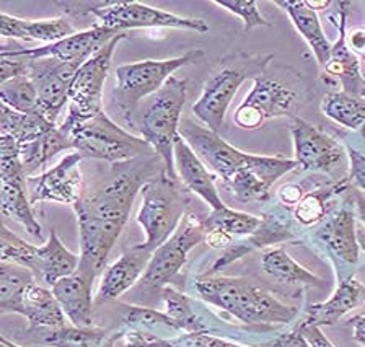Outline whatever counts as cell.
Listing matches in <instances>:
<instances>
[{"mask_svg":"<svg viewBox=\"0 0 365 347\" xmlns=\"http://www.w3.org/2000/svg\"><path fill=\"white\" fill-rule=\"evenodd\" d=\"M110 178L85 191L73 204L80 233L78 269L95 281L105 269L108 256L129 219L134 199L147 181L155 178V157L148 153L135 160L114 165Z\"/></svg>","mask_w":365,"mask_h":347,"instance_id":"obj_1","label":"cell"},{"mask_svg":"<svg viewBox=\"0 0 365 347\" xmlns=\"http://www.w3.org/2000/svg\"><path fill=\"white\" fill-rule=\"evenodd\" d=\"M178 133L205 167L212 170L242 202L267 201L274 183L299 168L294 158L255 155L238 150L222 139V135L194 123L191 118L182 119Z\"/></svg>","mask_w":365,"mask_h":347,"instance_id":"obj_2","label":"cell"},{"mask_svg":"<svg viewBox=\"0 0 365 347\" xmlns=\"http://www.w3.org/2000/svg\"><path fill=\"white\" fill-rule=\"evenodd\" d=\"M192 287L197 297L251 326L289 324L299 316L295 306L279 300L271 290L250 277L199 276Z\"/></svg>","mask_w":365,"mask_h":347,"instance_id":"obj_3","label":"cell"},{"mask_svg":"<svg viewBox=\"0 0 365 347\" xmlns=\"http://www.w3.org/2000/svg\"><path fill=\"white\" fill-rule=\"evenodd\" d=\"M274 56H253L238 51L222 58L205 78L201 96L192 105V115L212 133H225L228 106L238 88L248 81L261 76L271 66Z\"/></svg>","mask_w":365,"mask_h":347,"instance_id":"obj_4","label":"cell"},{"mask_svg":"<svg viewBox=\"0 0 365 347\" xmlns=\"http://www.w3.org/2000/svg\"><path fill=\"white\" fill-rule=\"evenodd\" d=\"M59 129L72 150L91 160L118 165L155 153L144 139L118 126L105 110L85 119L67 116Z\"/></svg>","mask_w":365,"mask_h":347,"instance_id":"obj_5","label":"cell"},{"mask_svg":"<svg viewBox=\"0 0 365 347\" xmlns=\"http://www.w3.org/2000/svg\"><path fill=\"white\" fill-rule=\"evenodd\" d=\"M187 83L170 77L163 87L147 100L144 111L137 113L135 128L140 138L157 153L170 180L180 181L175 170L173 147L180 138L181 111L186 101Z\"/></svg>","mask_w":365,"mask_h":347,"instance_id":"obj_6","label":"cell"},{"mask_svg":"<svg viewBox=\"0 0 365 347\" xmlns=\"http://www.w3.org/2000/svg\"><path fill=\"white\" fill-rule=\"evenodd\" d=\"M202 58V51L196 49L180 58L145 59L119 66L116 69V88H114L113 100L121 111L123 121L128 126L135 128L137 111L142 101L157 93L176 71H180L181 67L197 64Z\"/></svg>","mask_w":365,"mask_h":347,"instance_id":"obj_7","label":"cell"},{"mask_svg":"<svg viewBox=\"0 0 365 347\" xmlns=\"http://www.w3.org/2000/svg\"><path fill=\"white\" fill-rule=\"evenodd\" d=\"M187 192L180 181L170 180L165 172L142 186V201L135 219L145 232L144 244L148 249L155 252L178 229L190 202Z\"/></svg>","mask_w":365,"mask_h":347,"instance_id":"obj_8","label":"cell"},{"mask_svg":"<svg viewBox=\"0 0 365 347\" xmlns=\"http://www.w3.org/2000/svg\"><path fill=\"white\" fill-rule=\"evenodd\" d=\"M312 240L334 266L338 282L354 277L361 259L354 196L342 201L339 207L328 210L327 217L319 222L312 233Z\"/></svg>","mask_w":365,"mask_h":347,"instance_id":"obj_9","label":"cell"},{"mask_svg":"<svg viewBox=\"0 0 365 347\" xmlns=\"http://www.w3.org/2000/svg\"><path fill=\"white\" fill-rule=\"evenodd\" d=\"M300 93L297 83L264 71L253 78V87L235 111V124L240 129L256 130L269 119L294 118Z\"/></svg>","mask_w":365,"mask_h":347,"instance_id":"obj_10","label":"cell"},{"mask_svg":"<svg viewBox=\"0 0 365 347\" xmlns=\"http://www.w3.org/2000/svg\"><path fill=\"white\" fill-rule=\"evenodd\" d=\"M78 14H91L98 25L124 33L135 28H175V30L194 31L197 35L209 31V25L202 19H187L140 2L93 4L73 15L77 16Z\"/></svg>","mask_w":365,"mask_h":347,"instance_id":"obj_11","label":"cell"},{"mask_svg":"<svg viewBox=\"0 0 365 347\" xmlns=\"http://www.w3.org/2000/svg\"><path fill=\"white\" fill-rule=\"evenodd\" d=\"M204 240L205 229L202 219L192 212H186L173 235L153 252L140 282L147 289L162 290L182 269L191 249L204 243Z\"/></svg>","mask_w":365,"mask_h":347,"instance_id":"obj_12","label":"cell"},{"mask_svg":"<svg viewBox=\"0 0 365 347\" xmlns=\"http://www.w3.org/2000/svg\"><path fill=\"white\" fill-rule=\"evenodd\" d=\"M125 38H128V33L111 39L80 66L68 90L67 116L85 119L103 111V88L111 69L114 51Z\"/></svg>","mask_w":365,"mask_h":347,"instance_id":"obj_13","label":"cell"},{"mask_svg":"<svg viewBox=\"0 0 365 347\" xmlns=\"http://www.w3.org/2000/svg\"><path fill=\"white\" fill-rule=\"evenodd\" d=\"M82 160L80 153L71 152L44 173L26 176V192L31 206L41 202L73 206L83 195V176L80 172Z\"/></svg>","mask_w":365,"mask_h":347,"instance_id":"obj_14","label":"cell"},{"mask_svg":"<svg viewBox=\"0 0 365 347\" xmlns=\"http://www.w3.org/2000/svg\"><path fill=\"white\" fill-rule=\"evenodd\" d=\"M83 62H64L53 58L30 59L28 73L38 92V111L56 124L62 108L68 101V90Z\"/></svg>","mask_w":365,"mask_h":347,"instance_id":"obj_15","label":"cell"},{"mask_svg":"<svg viewBox=\"0 0 365 347\" xmlns=\"http://www.w3.org/2000/svg\"><path fill=\"white\" fill-rule=\"evenodd\" d=\"M297 167L307 172L331 173L347 157L346 147L302 118H290Z\"/></svg>","mask_w":365,"mask_h":347,"instance_id":"obj_16","label":"cell"},{"mask_svg":"<svg viewBox=\"0 0 365 347\" xmlns=\"http://www.w3.org/2000/svg\"><path fill=\"white\" fill-rule=\"evenodd\" d=\"M338 10L329 16V20L338 28V39L333 44L329 59L322 69V77L331 87H339L341 92L365 98V76L361 69V59L357 58L346 44L347 12L351 2H339Z\"/></svg>","mask_w":365,"mask_h":347,"instance_id":"obj_17","label":"cell"},{"mask_svg":"<svg viewBox=\"0 0 365 347\" xmlns=\"http://www.w3.org/2000/svg\"><path fill=\"white\" fill-rule=\"evenodd\" d=\"M124 31H114L110 28H105L98 24H95L88 30L76 31L73 35L67 36L61 41L46 44L41 48H23L21 56L26 59H43L53 58L64 62H85L91 58L96 51H100L105 44H108Z\"/></svg>","mask_w":365,"mask_h":347,"instance_id":"obj_18","label":"cell"},{"mask_svg":"<svg viewBox=\"0 0 365 347\" xmlns=\"http://www.w3.org/2000/svg\"><path fill=\"white\" fill-rule=\"evenodd\" d=\"M152 254V249H148L144 243L134 244L125 249L121 258L114 261L110 267H106L105 274L101 277L96 301L103 304V301L116 300L124 292H128L144 276Z\"/></svg>","mask_w":365,"mask_h":347,"instance_id":"obj_19","label":"cell"},{"mask_svg":"<svg viewBox=\"0 0 365 347\" xmlns=\"http://www.w3.org/2000/svg\"><path fill=\"white\" fill-rule=\"evenodd\" d=\"M173 158L180 183L187 191L201 197L205 204H209L212 210L225 207V202L222 201L219 191L215 187L214 176L209 173L207 167L194 153L191 147L186 144L185 139H176L173 147Z\"/></svg>","mask_w":365,"mask_h":347,"instance_id":"obj_20","label":"cell"},{"mask_svg":"<svg viewBox=\"0 0 365 347\" xmlns=\"http://www.w3.org/2000/svg\"><path fill=\"white\" fill-rule=\"evenodd\" d=\"M365 304V286L356 277L338 282L333 295L322 304L310 305L299 326H334L347 313Z\"/></svg>","mask_w":365,"mask_h":347,"instance_id":"obj_21","label":"cell"},{"mask_svg":"<svg viewBox=\"0 0 365 347\" xmlns=\"http://www.w3.org/2000/svg\"><path fill=\"white\" fill-rule=\"evenodd\" d=\"M93 282L80 271H76L71 276L59 279L51 287L62 313L73 326H93Z\"/></svg>","mask_w":365,"mask_h":347,"instance_id":"obj_22","label":"cell"},{"mask_svg":"<svg viewBox=\"0 0 365 347\" xmlns=\"http://www.w3.org/2000/svg\"><path fill=\"white\" fill-rule=\"evenodd\" d=\"M282 10L289 14L297 31L305 39L312 53L315 54L319 67H323L329 59V53L333 44L324 35L322 24H319L318 14L308 7L305 0H276Z\"/></svg>","mask_w":365,"mask_h":347,"instance_id":"obj_23","label":"cell"},{"mask_svg":"<svg viewBox=\"0 0 365 347\" xmlns=\"http://www.w3.org/2000/svg\"><path fill=\"white\" fill-rule=\"evenodd\" d=\"M2 199L0 214L20 224L31 237L41 238L43 227L34 217L33 206L26 192V175H15L2 178Z\"/></svg>","mask_w":365,"mask_h":347,"instance_id":"obj_24","label":"cell"},{"mask_svg":"<svg viewBox=\"0 0 365 347\" xmlns=\"http://www.w3.org/2000/svg\"><path fill=\"white\" fill-rule=\"evenodd\" d=\"M80 258L73 254L53 229L49 232V238L43 247H39L38 256V272L34 279L36 282H44L46 286L53 287L62 277L73 274L78 269Z\"/></svg>","mask_w":365,"mask_h":347,"instance_id":"obj_25","label":"cell"},{"mask_svg":"<svg viewBox=\"0 0 365 347\" xmlns=\"http://www.w3.org/2000/svg\"><path fill=\"white\" fill-rule=\"evenodd\" d=\"M20 315L30 323V329L38 328H59L64 326L66 315L54 299L51 289H46L38 282L26 287L21 299Z\"/></svg>","mask_w":365,"mask_h":347,"instance_id":"obj_26","label":"cell"},{"mask_svg":"<svg viewBox=\"0 0 365 347\" xmlns=\"http://www.w3.org/2000/svg\"><path fill=\"white\" fill-rule=\"evenodd\" d=\"M110 331L103 328H77L64 324L59 328H28L33 343L48 347H101Z\"/></svg>","mask_w":365,"mask_h":347,"instance_id":"obj_27","label":"cell"},{"mask_svg":"<svg viewBox=\"0 0 365 347\" xmlns=\"http://www.w3.org/2000/svg\"><path fill=\"white\" fill-rule=\"evenodd\" d=\"M354 185L351 183L349 176L342 178L334 183L319 186L317 190L305 192V196L292 207L294 220L300 227H313L318 225L328 214V202L342 192L351 191Z\"/></svg>","mask_w":365,"mask_h":347,"instance_id":"obj_28","label":"cell"},{"mask_svg":"<svg viewBox=\"0 0 365 347\" xmlns=\"http://www.w3.org/2000/svg\"><path fill=\"white\" fill-rule=\"evenodd\" d=\"M261 267L274 281L289 286H319L322 279L305 269L284 248H264L261 252Z\"/></svg>","mask_w":365,"mask_h":347,"instance_id":"obj_29","label":"cell"},{"mask_svg":"<svg viewBox=\"0 0 365 347\" xmlns=\"http://www.w3.org/2000/svg\"><path fill=\"white\" fill-rule=\"evenodd\" d=\"M64 150H72L64 133L56 126L41 138L20 144V160L26 176H34L56 155Z\"/></svg>","mask_w":365,"mask_h":347,"instance_id":"obj_30","label":"cell"},{"mask_svg":"<svg viewBox=\"0 0 365 347\" xmlns=\"http://www.w3.org/2000/svg\"><path fill=\"white\" fill-rule=\"evenodd\" d=\"M119 313H121L124 331L150 333L160 338H173V336H178V333H182L178 324L165 311L121 304Z\"/></svg>","mask_w":365,"mask_h":347,"instance_id":"obj_31","label":"cell"},{"mask_svg":"<svg viewBox=\"0 0 365 347\" xmlns=\"http://www.w3.org/2000/svg\"><path fill=\"white\" fill-rule=\"evenodd\" d=\"M54 128L56 124L48 121L39 111L23 115L0 101V135H9L19 144H25L48 134Z\"/></svg>","mask_w":365,"mask_h":347,"instance_id":"obj_32","label":"cell"},{"mask_svg":"<svg viewBox=\"0 0 365 347\" xmlns=\"http://www.w3.org/2000/svg\"><path fill=\"white\" fill-rule=\"evenodd\" d=\"M323 115L336 124L351 130L365 129V98L346 93L329 92L322 101Z\"/></svg>","mask_w":365,"mask_h":347,"instance_id":"obj_33","label":"cell"},{"mask_svg":"<svg viewBox=\"0 0 365 347\" xmlns=\"http://www.w3.org/2000/svg\"><path fill=\"white\" fill-rule=\"evenodd\" d=\"M36 282L33 272L15 263H0V315L19 313L26 287Z\"/></svg>","mask_w":365,"mask_h":347,"instance_id":"obj_34","label":"cell"},{"mask_svg":"<svg viewBox=\"0 0 365 347\" xmlns=\"http://www.w3.org/2000/svg\"><path fill=\"white\" fill-rule=\"evenodd\" d=\"M259 217H255V215L247 212H238V210H233L225 206L219 210H212L209 215H205L202 219V225L205 233L220 232L224 235L235 238L253 235L256 229L259 227Z\"/></svg>","mask_w":365,"mask_h":347,"instance_id":"obj_35","label":"cell"},{"mask_svg":"<svg viewBox=\"0 0 365 347\" xmlns=\"http://www.w3.org/2000/svg\"><path fill=\"white\" fill-rule=\"evenodd\" d=\"M39 247H34L11 232L0 214V263L20 264L36 276Z\"/></svg>","mask_w":365,"mask_h":347,"instance_id":"obj_36","label":"cell"},{"mask_svg":"<svg viewBox=\"0 0 365 347\" xmlns=\"http://www.w3.org/2000/svg\"><path fill=\"white\" fill-rule=\"evenodd\" d=\"M162 300L165 304V313L173 320L181 331L185 333H209V328L197 316L196 310L192 309L191 300L171 286H165L162 290Z\"/></svg>","mask_w":365,"mask_h":347,"instance_id":"obj_37","label":"cell"},{"mask_svg":"<svg viewBox=\"0 0 365 347\" xmlns=\"http://www.w3.org/2000/svg\"><path fill=\"white\" fill-rule=\"evenodd\" d=\"M0 101L11 110L28 115L38 111V92L28 76H20L0 85Z\"/></svg>","mask_w":365,"mask_h":347,"instance_id":"obj_38","label":"cell"},{"mask_svg":"<svg viewBox=\"0 0 365 347\" xmlns=\"http://www.w3.org/2000/svg\"><path fill=\"white\" fill-rule=\"evenodd\" d=\"M214 4L217 7H222L227 10V12L238 16V19L243 21L245 31H250L258 26L271 25L259 12L258 4H256L255 0H214Z\"/></svg>","mask_w":365,"mask_h":347,"instance_id":"obj_39","label":"cell"},{"mask_svg":"<svg viewBox=\"0 0 365 347\" xmlns=\"http://www.w3.org/2000/svg\"><path fill=\"white\" fill-rule=\"evenodd\" d=\"M23 48L9 53L0 58V85L11 81V78L26 76L28 73V62L25 56H21Z\"/></svg>","mask_w":365,"mask_h":347,"instance_id":"obj_40","label":"cell"},{"mask_svg":"<svg viewBox=\"0 0 365 347\" xmlns=\"http://www.w3.org/2000/svg\"><path fill=\"white\" fill-rule=\"evenodd\" d=\"M0 38L28 41V20L0 12Z\"/></svg>","mask_w":365,"mask_h":347,"instance_id":"obj_41","label":"cell"},{"mask_svg":"<svg viewBox=\"0 0 365 347\" xmlns=\"http://www.w3.org/2000/svg\"><path fill=\"white\" fill-rule=\"evenodd\" d=\"M347 160H349V180L351 183L365 191V153L354 149L352 145H346Z\"/></svg>","mask_w":365,"mask_h":347,"instance_id":"obj_42","label":"cell"},{"mask_svg":"<svg viewBox=\"0 0 365 347\" xmlns=\"http://www.w3.org/2000/svg\"><path fill=\"white\" fill-rule=\"evenodd\" d=\"M259 347H310L300 326L290 329L287 333L279 334L269 343L259 344Z\"/></svg>","mask_w":365,"mask_h":347,"instance_id":"obj_43","label":"cell"},{"mask_svg":"<svg viewBox=\"0 0 365 347\" xmlns=\"http://www.w3.org/2000/svg\"><path fill=\"white\" fill-rule=\"evenodd\" d=\"M304 196H305L304 186L295 185V183H287V185H284L277 190L279 202H281L282 206L287 207V209H292L295 204L299 202Z\"/></svg>","mask_w":365,"mask_h":347,"instance_id":"obj_44","label":"cell"},{"mask_svg":"<svg viewBox=\"0 0 365 347\" xmlns=\"http://www.w3.org/2000/svg\"><path fill=\"white\" fill-rule=\"evenodd\" d=\"M346 44L357 58H365V28L357 26L346 31Z\"/></svg>","mask_w":365,"mask_h":347,"instance_id":"obj_45","label":"cell"},{"mask_svg":"<svg viewBox=\"0 0 365 347\" xmlns=\"http://www.w3.org/2000/svg\"><path fill=\"white\" fill-rule=\"evenodd\" d=\"M310 347H336L318 326H300Z\"/></svg>","mask_w":365,"mask_h":347,"instance_id":"obj_46","label":"cell"},{"mask_svg":"<svg viewBox=\"0 0 365 347\" xmlns=\"http://www.w3.org/2000/svg\"><path fill=\"white\" fill-rule=\"evenodd\" d=\"M349 324L354 331V341H356L361 347H365V315L352 316L349 320Z\"/></svg>","mask_w":365,"mask_h":347,"instance_id":"obj_47","label":"cell"},{"mask_svg":"<svg viewBox=\"0 0 365 347\" xmlns=\"http://www.w3.org/2000/svg\"><path fill=\"white\" fill-rule=\"evenodd\" d=\"M354 204H356L357 217L361 219L362 227L365 229V197L359 191L356 192V195H354Z\"/></svg>","mask_w":365,"mask_h":347,"instance_id":"obj_48","label":"cell"},{"mask_svg":"<svg viewBox=\"0 0 365 347\" xmlns=\"http://www.w3.org/2000/svg\"><path fill=\"white\" fill-rule=\"evenodd\" d=\"M123 336H124V328L116 329V331L108 334V338L105 339V343L101 344V347H116V341L119 338H123Z\"/></svg>","mask_w":365,"mask_h":347,"instance_id":"obj_49","label":"cell"},{"mask_svg":"<svg viewBox=\"0 0 365 347\" xmlns=\"http://www.w3.org/2000/svg\"><path fill=\"white\" fill-rule=\"evenodd\" d=\"M307 2V5L308 7H310L312 10H327L329 5H331V2H324V0H322V2H310V0H305Z\"/></svg>","mask_w":365,"mask_h":347,"instance_id":"obj_50","label":"cell"},{"mask_svg":"<svg viewBox=\"0 0 365 347\" xmlns=\"http://www.w3.org/2000/svg\"><path fill=\"white\" fill-rule=\"evenodd\" d=\"M357 242H359V247H361V249L365 253V229L364 227L357 229Z\"/></svg>","mask_w":365,"mask_h":347,"instance_id":"obj_51","label":"cell"},{"mask_svg":"<svg viewBox=\"0 0 365 347\" xmlns=\"http://www.w3.org/2000/svg\"><path fill=\"white\" fill-rule=\"evenodd\" d=\"M20 48H15V46H9V44H0V53H11V51H16Z\"/></svg>","mask_w":365,"mask_h":347,"instance_id":"obj_52","label":"cell"},{"mask_svg":"<svg viewBox=\"0 0 365 347\" xmlns=\"http://www.w3.org/2000/svg\"><path fill=\"white\" fill-rule=\"evenodd\" d=\"M0 347H21V346H16L15 343H11L10 339H7V341H0Z\"/></svg>","mask_w":365,"mask_h":347,"instance_id":"obj_53","label":"cell"},{"mask_svg":"<svg viewBox=\"0 0 365 347\" xmlns=\"http://www.w3.org/2000/svg\"><path fill=\"white\" fill-rule=\"evenodd\" d=\"M227 347H253V346H242V344H237V343H228V346ZM256 347H259V346H256Z\"/></svg>","mask_w":365,"mask_h":347,"instance_id":"obj_54","label":"cell"},{"mask_svg":"<svg viewBox=\"0 0 365 347\" xmlns=\"http://www.w3.org/2000/svg\"><path fill=\"white\" fill-rule=\"evenodd\" d=\"M2 186H4V181H2V176H0V199H2Z\"/></svg>","mask_w":365,"mask_h":347,"instance_id":"obj_55","label":"cell"},{"mask_svg":"<svg viewBox=\"0 0 365 347\" xmlns=\"http://www.w3.org/2000/svg\"><path fill=\"white\" fill-rule=\"evenodd\" d=\"M11 53H14V51H11ZM5 54H9V53H0V58H2V56H5Z\"/></svg>","mask_w":365,"mask_h":347,"instance_id":"obj_56","label":"cell"}]
</instances>
